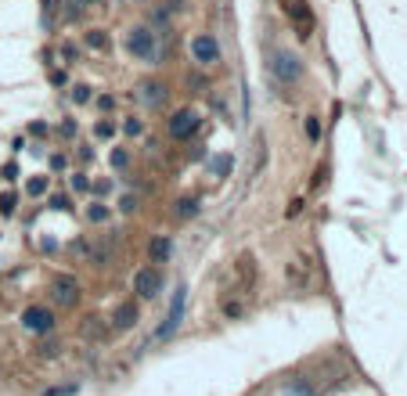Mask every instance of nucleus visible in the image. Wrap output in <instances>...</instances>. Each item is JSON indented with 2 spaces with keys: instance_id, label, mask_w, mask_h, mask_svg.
I'll use <instances>...</instances> for the list:
<instances>
[{
  "instance_id": "obj_23",
  "label": "nucleus",
  "mask_w": 407,
  "mask_h": 396,
  "mask_svg": "<svg viewBox=\"0 0 407 396\" xmlns=\"http://www.w3.org/2000/svg\"><path fill=\"white\" fill-rule=\"evenodd\" d=\"M126 162H130V155H126V148H116V152H112V166H119V170H123Z\"/></svg>"
},
{
  "instance_id": "obj_19",
  "label": "nucleus",
  "mask_w": 407,
  "mask_h": 396,
  "mask_svg": "<svg viewBox=\"0 0 407 396\" xmlns=\"http://www.w3.org/2000/svg\"><path fill=\"white\" fill-rule=\"evenodd\" d=\"M227 170H231V159H227V155L213 159V173H217V177H227Z\"/></svg>"
},
{
  "instance_id": "obj_16",
  "label": "nucleus",
  "mask_w": 407,
  "mask_h": 396,
  "mask_svg": "<svg viewBox=\"0 0 407 396\" xmlns=\"http://www.w3.org/2000/svg\"><path fill=\"white\" fill-rule=\"evenodd\" d=\"M26 191H29L33 198H40V195H44V191H47V177H33V180L26 184Z\"/></svg>"
},
{
  "instance_id": "obj_24",
  "label": "nucleus",
  "mask_w": 407,
  "mask_h": 396,
  "mask_svg": "<svg viewBox=\"0 0 407 396\" xmlns=\"http://www.w3.org/2000/svg\"><path fill=\"white\" fill-rule=\"evenodd\" d=\"M119 209H123V213H134V209H137V198H134V195H123Z\"/></svg>"
},
{
  "instance_id": "obj_22",
  "label": "nucleus",
  "mask_w": 407,
  "mask_h": 396,
  "mask_svg": "<svg viewBox=\"0 0 407 396\" xmlns=\"http://www.w3.org/2000/svg\"><path fill=\"white\" fill-rule=\"evenodd\" d=\"M141 130H144V127H141V119H137V116H130V119H126V134H130V137H137Z\"/></svg>"
},
{
  "instance_id": "obj_18",
  "label": "nucleus",
  "mask_w": 407,
  "mask_h": 396,
  "mask_svg": "<svg viewBox=\"0 0 407 396\" xmlns=\"http://www.w3.org/2000/svg\"><path fill=\"white\" fill-rule=\"evenodd\" d=\"M94 97V90L87 87V83H79V87L72 90V101H76V105H87V101Z\"/></svg>"
},
{
  "instance_id": "obj_3",
  "label": "nucleus",
  "mask_w": 407,
  "mask_h": 396,
  "mask_svg": "<svg viewBox=\"0 0 407 396\" xmlns=\"http://www.w3.org/2000/svg\"><path fill=\"white\" fill-rule=\"evenodd\" d=\"M282 8L289 15V22H292V33L299 40H310L314 29H317V18H314V8L307 4V0H282Z\"/></svg>"
},
{
  "instance_id": "obj_21",
  "label": "nucleus",
  "mask_w": 407,
  "mask_h": 396,
  "mask_svg": "<svg viewBox=\"0 0 407 396\" xmlns=\"http://www.w3.org/2000/svg\"><path fill=\"white\" fill-rule=\"evenodd\" d=\"M87 44L101 51V47H105V33H101V29H91V33H87Z\"/></svg>"
},
{
  "instance_id": "obj_30",
  "label": "nucleus",
  "mask_w": 407,
  "mask_h": 396,
  "mask_svg": "<svg viewBox=\"0 0 407 396\" xmlns=\"http://www.w3.org/2000/svg\"><path fill=\"white\" fill-rule=\"evenodd\" d=\"M66 166V155H51V170H61Z\"/></svg>"
},
{
  "instance_id": "obj_27",
  "label": "nucleus",
  "mask_w": 407,
  "mask_h": 396,
  "mask_svg": "<svg viewBox=\"0 0 407 396\" xmlns=\"http://www.w3.org/2000/svg\"><path fill=\"white\" fill-rule=\"evenodd\" d=\"M72 191H87V177L83 173H72Z\"/></svg>"
},
{
  "instance_id": "obj_6",
  "label": "nucleus",
  "mask_w": 407,
  "mask_h": 396,
  "mask_svg": "<svg viewBox=\"0 0 407 396\" xmlns=\"http://www.w3.org/2000/svg\"><path fill=\"white\" fill-rule=\"evenodd\" d=\"M191 58H195L202 69L217 65V61H220V40H217V33H199L195 40H191Z\"/></svg>"
},
{
  "instance_id": "obj_8",
  "label": "nucleus",
  "mask_w": 407,
  "mask_h": 396,
  "mask_svg": "<svg viewBox=\"0 0 407 396\" xmlns=\"http://www.w3.org/2000/svg\"><path fill=\"white\" fill-rule=\"evenodd\" d=\"M51 299H54L61 310H72V306L79 303V281H76L72 274L54 278V285H51Z\"/></svg>"
},
{
  "instance_id": "obj_7",
  "label": "nucleus",
  "mask_w": 407,
  "mask_h": 396,
  "mask_svg": "<svg viewBox=\"0 0 407 396\" xmlns=\"http://www.w3.org/2000/svg\"><path fill=\"white\" fill-rule=\"evenodd\" d=\"M134 292H137V299H155L159 292H162V270L155 263L152 267H141L137 278H134Z\"/></svg>"
},
{
  "instance_id": "obj_15",
  "label": "nucleus",
  "mask_w": 407,
  "mask_h": 396,
  "mask_svg": "<svg viewBox=\"0 0 407 396\" xmlns=\"http://www.w3.org/2000/svg\"><path fill=\"white\" fill-rule=\"evenodd\" d=\"M242 314H245V306H242L238 299H224V317H227V321L242 317Z\"/></svg>"
},
{
  "instance_id": "obj_25",
  "label": "nucleus",
  "mask_w": 407,
  "mask_h": 396,
  "mask_svg": "<svg viewBox=\"0 0 407 396\" xmlns=\"http://www.w3.org/2000/svg\"><path fill=\"white\" fill-rule=\"evenodd\" d=\"M0 213H15V195H0Z\"/></svg>"
},
{
  "instance_id": "obj_10",
  "label": "nucleus",
  "mask_w": 407,
  "mask_h": 396,
  "mask_svg": "<svg viewBox=\"0 0 407 396\" xmlns=\"http://www.w3.org/2000/svg\"><path fill=\"white\" fill-rule=\"evenodd\" d=\"M166 97H169V90H166V83H159V79H148V83L137 87V101L148 105V109H162Z\"/></svg>"
},
{
  "instance_id": "obj_17",
  "label": "nucleus",
  "mask_w": 407,
  "mask_h": 396,
  "mask_svg": "<svg viewBox=\"0 0 407 396\" xmlns=\"http://www.w3.org/2000/svg\"><path fill=\"white\" fill-rule=\"evenodd\" d=\"M87 216H91L94 223H101V220H109V209H105L101 202H91V205H87Z\"/></svg>"
},
{
  "instance_id": "obj_20",
  "label": "nucleus",
  "mask_w": 407,
  "mask_h": 396,
  "mask_svg": "<svg viewBox=\"0 0 407 396\" xmlns=\"http://www.w3.org/2000/svg\"><path fill=\"white\" fill-rule=\"evenodd\" d=\"M307 137H310V141L321 137V122H317V116H307Z\"/></svg>"
},
{
  "instance_id": "obj_1",
  "label": "nucleus",
  "mask_w": 407,
  "mask_h": 396,
  "mask_svg": "<svg viewBox=\"0 0 407 396\" xmlns=\"http://www.w3.org/2000/svg\"><path fill=\"white\" fill-rule=\"evenodd\" d=\"M270 79H274V87H295V83L303 79V61H299V54L274 51L270 54Z\"/></svg>"
},
{
  "instance_id": "obj_4",
  "label": "nucleus",
  "mask_w": 407,
  "mask_h": 396,
  "mask_svg": "<svg viewBox=\"0 0 407 396\" xmlns=\"http://www.w3.org/2000/svg\"><path fill=\"white\" fill-rule=\"evenodd\" d=\"M166 130L174 141H191L199 130H202V116L195 109H177L174 116L166 119Z\"/></svg>"
},
{
  "instance_id": "obj_2",
  "label": "nucleus",
  "mask_w": 407,
  "mask_h": 396,
  "mask_svg": "<svg viewBox=\"0 0 407 396\" xmlns=\"http://www.w3.org/2000/svg\"><path fill=\"white\" fill-rule=\"evenodd\" d=\"M126 51H130L137 61H144V65H159V36L152 26H137L130 29V36H126Z\"/></svg>"
},
{
  "instance_id": "obj_29",
  "label": "nucleus",
  "mask_w": 407,
  "mask_h": 396,
  "mask_svg": "<svg viewBox=\"0 0 407 396\" xmlns=\"http://www.w3.org/2000/svg\"><path fill=\"white\" fill-rule=\"evenodd\" d=\"M98 105H101V109H112V105H116V97H112V94H101V97H98Z\"/></svg>"
},
{
  "instance_id": "obj_28",
  "label": "nucleus",
  "mask_w": 407,
  "mask_h": 396,
  "mask_svg": "<svg viewBox=\"0 0 407 396\" xmlns=\"http://www.w3.org/2000/svg\"><path fill=\"white\" fill-rule=\"evenodd\" d=\"M112 130H116L112 122H98V137H112Z\"/></svg>"
},
{
  "instance_id": "obj_5",
  "label": "nucleus",
  "mask_w": 407,
  "mask_h": 396,
  "mask_svg": "<svg viewBox=\"0 0 407 396\" xmlns=\"http://www.w3.org/2000/svg\"><path fill=\"white\" fill-rule=\"evenodd\" d=\"M54 310L51 306H29L22 310V328L29 331V335H51L54 331Z\"/></svg>"
},
{
  "instance_id": "obj_14",
  "label": "nucleus",
  "mask_w": 407,
  "mask_h": 396,
  "mask_svg": "<svg viewBox=\"0 0 407 396\" xmlns=\"http://www.w3.org/2000/svg\"><path fill=\"white\" fill-rule=\"evenodd\" d=\"M174 216H181V220L199 216V202H195V198H181V202L174 205Z\"/></svg>"
},
{
  "instance_id": "obj_12",
  "label": "nucleus",
  "mask_w": 407,
  "mask_h": 396,
  "mask_svg": "<svg viewBox=\"0 0 407 396\" xmlns=\"http://www.w3.org/2000/svg\"><path fill=\"white\" fill-rule=\"evenodd\" d=\"M137 321H141V310H137V303H119V306H116L112 324H116L119 331H130Z\"/></svg>"
},
{
  "instance_id": "obj_13",
  "label": "nucleus",
  "mask_w": 407,
  "mask_h": 396,
  "mask_svg": "<svg viewBox=\"0 0 407 396\" xmlns=\"http://www.w3.org/2000/svg\"><path fill=\"white\" fill-rule=\"evenodd\" d=\"M169 253H174V241H169L166 235H155L152 241H148V260H152L155 267L169 260Z\"/></svg>"
},
{
  "instance_id": "obj_11",
  "label": "nucleus",
  "mask_w": 407,
  "mask_h": 396,
  "mask_svg": "<svg viewBox=\"0 0 407 396\" xmlns=\"http://www.w3.org/2000/svg\"><path fill=\"white\" fill-rule=\"evenodd\" d=\"M181 321H184V288L177 292V299H174V306H169V314H166V324L155 331V339H169L181 328Z\"/></svg>"
},
{
  "instance_id": "obj_9",
  "label": "nucleus",
  "mask_w": 407,
  "mask_h": 396,
  "mask_svg": "<svg viewBox=\"0 0 407 396\" xmlns=\"http://www.w3.org/2000/svg\"><path fill=\"white\" fill-rule=\"evenodd\" d=\"M252 285H256V263H252V256L245 253L238 263H234V292H238V296H249Z\"/></svg>"
},
{
  "instance_id": "obj_26",
  "label": "nucleus",
  "mask_w": 407,
  "mask_h": 396,
  "mask_svg": "<svg viewBox=\"0 0 407 396\" xmlns=\"http://www.w3.org/2000/svg\"><path fill=\"white\" fill-rule=\"evenodd\" d=\"M51 209H69V195H54L51 198Z\"/></svg>"
}]
</instances>
